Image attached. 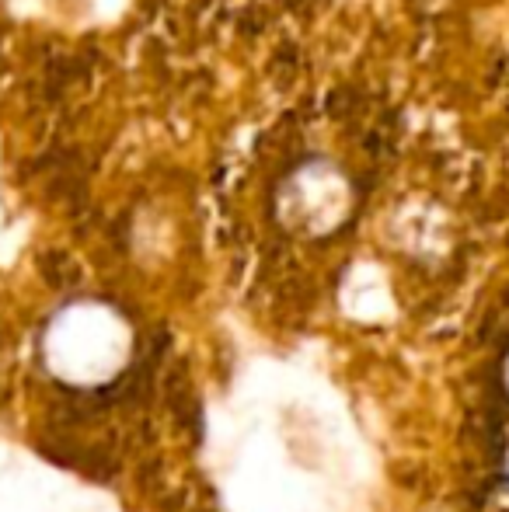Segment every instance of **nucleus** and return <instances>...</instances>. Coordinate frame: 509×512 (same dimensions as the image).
Returning a JSON list of instances; mask_svg holds the SVG:
<instances>
[{"label": "nucleus", "instance_id": "f03ea898", "mask_svg": "<svg viewBox=\"0 0 509 512\" xmlns=\"http://www.w3.org/2000/svg\"><path fill=\"white\" fill-rule=\"evenodd\" d=\"M506 387H509V359H506Z\"/></svg>", "mask_w": 509, "mask_h": 512}, {"label": "nucleus", "instance_id": "f257e3e1", "mask_svg": "<svg viewBox=\"0 0 509 512\" xmlns=\"http://www.w3.org/2000/svg\"><path fill=\"white\" fill-rule=\"evenodd\" d=\"M279 206H283L286 223L311 230V234H325L346 220L349 182L335 164L307 161L286 178L283 192H279Z\"/></svg>", "mask_w": 509, "mask_h": 512}]
</instances>
